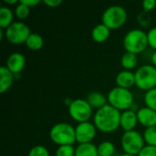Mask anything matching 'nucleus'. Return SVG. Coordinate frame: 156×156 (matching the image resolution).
<instances>
[{"mask_svg":"<svg viewBox=\"0 0 156 156\" xmlns=\"http://www.w3.org/2000/svg\"><path fill=\"white\" fill-rule=\"evenodd\" d=\"M121 115L118 109L106 104L95 112L94 124L102 133H113L121 126Z\"/></svg>","mask_w":156,"mask_h":156,"instance_id":"1","label":"nucleus"},{"mask_svg":"<svg viewBox=\"0 0 156 156\" xmlns=\"http://www.w3.org/2000/svg\"><path fill=\"white\" fill-rule=\"evenodd\" d=\"M148 45L147 34L142 29H132L123 38V47L126 51L136 55L144 51Z\"/></svg>","mask_w":156,"mask_h":156,"instance_id":"2","label":"nucleus"},{"mask_svg":"<svg viewBox=\"0 0 156 156\" xmlns=\"http://www.w3.org/2000/svg\"><path fill=\"white\" fill-rule=\"evenodd\" d=\"M49 137L53 143L58 144L59 146L73 144L77 142L75 128L67 122H58L53 125L49 132Z\"/></svg>","mask_w":156,"mask_h":156,"instance_id":"3","label":"nucleus"},{"mask_svg":"<svg viewBox=\"0 0 156 156\" xmlns=\"http://www.w3.org/2000/svg\"><path fill=\"white\" fill-rule=\"evenodd\" d=\"M109 104L120 110H129L133 105V95L129 89L115 87L108 94Z\"/></svg>","mask_w":156,"mask_h":156,"instance_id":"4","label":"nucleus"},{"mask_svg":"<svg viewBox=\"0 0 156 156\" xmlns=\"http://www.w3.org/2000/svg\"><path fill=\"white\" fill-rule=\"evenodd\" d=\"M102 24L110 29L121 27L127 20V12L122 5H114L106 8L101 16Z\"/></svg>","mask_w":156,"mask_h":156,"instance_id":"5","label":"nucleus"},{"mask_svg":"<svg viewBox=\"0 0 156 156\" xmlns=\"http://www.w3.org/2000/svg\"><path fill=\"white\" fill-rule=\"evenodd\" d=\"M135 85L143 90H150L156 86V67L141 66L135 72Z\"/></svg>","mask_w":156,"mask_h":156,"instance_id":"6","label":"nucleus"},{"mask_svg":"<svg viewBox=\"0 0 156 156\" xmlns=\"http://www.w3.org/2000/svg\"><path fill=\"white\" fill-rule=\"evenodd\" d=\"M121 144L125 154L138 155L144 147V136L137 131L125 132L122 136Z\"/></svg>","mask_w":156,"mask_h":156,"instance_id":"7","label":"nucleus"},{"mask_svg":"<svg viewBox=\"0 0 156 156\" xmlns=\"http://www.w3.org/2000/svg\"><path fill=\"white\" fill-rule=\"evenodd\" d=\"M30 34L31 32L29 27L24 22H19V21L13 22L5 29V32L7 41L15 45H19L22 44L23 42L26 43Z\"/></svg>","mask_w":156,"mask_h":156,"instance_id":"8","label":"nucleus"},{"mask_svg":"<svg viewBox=\"0 0 156 156\" xmlns=\"http://www.w3.org/2000/svg\"><path fill=\"white\" fill-rule=\"evenodd\" d=\"M69 113L73 120L79 122L80 123L88 122L92 115V107L87 100L76 99L72 101L69 106Z\"/></svg>","mask_w":156,"mask_h":156,"instance_id":"9","label":"nucleus"},{"mask_svg":"<svg viewBox=\"0 0 156 156\" xmlns=\"http://www.w3.org/2000/svg\"><path fill=\"white\" fill-rule=\"evenodd\" d=\"M96 126L90 122H80L75 128L76 132V141L80 144L91 143V141L96 136Z\"/></svg>","mask_w":156,"mask_h":156,"instance_id":"10","label":"nucleus"},{"mask_svg":"<svg viewBox=\"0 0 156 156\" xmlns=\"http://www.w3.org/2000/svg\"><path fill=\"white\" fill-rule=\"evenodd\" d=\"M26 65V58L24 55L19 52L12 53L6 60V68L14 74L16 75L22 71Z\"/></svg>","mask_w":156,"mask_h":156,"instance_id":"11","label":"nucleus"},{"mask_svg":"<svg viewBox=\"0 0 156 156\" xmlns=\"http://www.w3.org/2000/svg\"><path fill=\"white\" fill-rule=\"evenodd\" d=\"M137 118L138 122L144 127L149 128L156 125V112L148 108L143 107L138 110Z\"/></svg>","mask_w":156,"mask_h":156,"instance_id":"12","label":"nucleus"},{"mask_svg":"<svg viewBox=\"0 0 156 156\" xmlns=\"http://www.w3.org/2000/svg\"><path fill=\"white\" fill-rule=\"evenodd\" d=\"M138 122L137 113L133 110H126L121 115V127L125 132H130L134 129Z\"/></svg>","mask_w":156,"mask_h":156,"instance_id":"13","label":"nucleus"},{"mask_svg":"<svg viewBox=\"0 0 156 156\" xmlns=\"http://www.w3.org/2000/svg\"><path fill=\"white\" fill-rule=\"evenodd\" d=\"M15 75L6 68V66H2L0 68V92L4 93L13 84Z\"/></svg>","mask_w":156,"mask_h":156,"instance_id":"14","label":"nucleus"},{"mask_svg":"<svg viewBox=\"0 0 156 156\" xmlns=\"http://www.w3.org/2000/svg\"><path fill=\"white\" fill-rule=\"evenodd\" d=\"M116 83L118 87L129 89L135 84V75L130 70H122L118 73L116 77Z\"/></svg>","mask_w":156,"mask_h":156,"instance_id":"15","label":"nucleus"},{"mask_svg":"<svg viewBox=\"0 0 156 156\" xmlns=\"http://www.w3.org/2000/svg\"><path fill=\"white\" fill-rule=\"evenodd\" d=\"M110 34H111V29L102 23L95 26L91 31V37L97 42L105 41L110 37Z\"/></svg>","mask_w":156,"mask_h":156,"instance_id":"16","label":"nucleus"},{"mask_svg":"<svg viewBox=\"0 0 156 156\" xmlns=\"http://www.w3.org/2000/svg\"><path fill=\"white\" fill-rule=\"evenodd\" d=\"M75 156H99L98 147L92 143L80 144L75 149Z\"/></svg>","mask_w":156,"mask_h":156,"instance_id":"17","label":"nucleus"},{"mask_svg":"<svg viewBox=\"0 0 156 156\" xmlns=\"http://www.w3.org/2000/svg\"><path fill=\"white\" fill-rule=\"evenodd\" d=\"M87 101L90 103V105L92 108H97L99 110L107 104L108 99L102 93L98 91H93L88 94Z\"/></svg>","mask_w":156,"mask_h":156,"instance_id":"18","label":"nucleus"},{"mask_svg":"<svg viewBox=\"0 0 156 156\" xmlns=\"http://www.w3.org/2000/svg\"><path fill=\"white\" fill-rule=\"evenodd\" d=\"M13 23V12L7 6H1L0 8V27L1 28H7Z\"/></svg>","mask_w":156,"mask_h":156,"instance_id":"19","label":"nucleus"},{"mask_svg":"<svg viewBox=\"0 0 156 156\" xmlns=\"http://www.w3.org/2000/svg\"><path fill=\"white\" fill-rule=\"evenodd\" d=\"M122 66L126 69H133L136 67L138 63V58L136 54L131 52H125L121 58Z\"/></svg>","mask_w":156,"mask_h":156,"instance_id":"20","label":"nucleus"},{"mask_svg":"<svg viewBox=\"0 0 156 156\" xmlns=\"http://www.w3.org/2000/svg\"><path fill=\"white\" fill-rule=\"evenodd\" d=\"M44 44L43 37L37 33H31L26 41V45L28 48L32 50H38L42 48Z\"/></svg>","mask_w":156,"mask_h":156,"instance_id":"21","label":"nucleus"},{"mask_svg":"<svg viewBox=\"0 0 156 156\" xmlns=\"http://www.w3.org/2000/svg\"><path fill=\"white\" fill-rule=\"evenodd\" d=\"M99 156H113L115 153V145L109 141H104L101 143L98 146Z\"/></svg>","mask_w":156,"mask_h":156,"instance_id":"22","label":"nucleus"},{"mask_svg":"<svg viewBox=\"0 0 156 156\" xmlns=\"http://www.w3.org/2000/svg\"><path fill=\"white\" fill-rule=\"evenodd\" d=\"M144 139L148 145L156 146V125L145 129L144 133Z\"/></svg>","mask_w":156,"mask_h":156,"instance_id":"23","label":"nucleus"},{"mask_svg":"<svg viewBox=\"0 0 156 156\" xmlns=\"http://www.w3.org/2000/svg\"><path fill=\"white\" fill-rule=\"evenodd\" d=\"M144 102L146 107L156 112V88L146 91L144 95Z\"/></svg>","mask_w":156,"mask_h":156,"instance_id":"24","label":"nucleus"},{"mask_svg":"<svg viewBox=\"0 0 156 156\" xmlns=\"http://www.w3.org/2000/svg\"><path fill=\"white\" fill-rule=\"evenodd\" d=\"M56 156H75V148L72 144L60 145L56 151Z\"/></svg>","mask_w":156,"mask_h":156,"instance_id":"25","label":"nucleus"},{"mask_svg":"<svg viewBox=\"0 0 156 156\" xmlns=\"http://www.w3.org/2000/svg\"><path fill=\"white\" fill-rule=\"evenodd\" d=\"M29 12H30V7H28L27 5L18 2V5L16 6V10H15V13H16V16L18 17V18H26L27 17V16L29 15Z\"/></svg>","mask_w":156,"mask_h":156,"instance_id":"26","label":"nucleus"},{"mask_svg":"<svg viewBox=\"0 0 156 156\" xmlns=\"http://www.w3.org/2000/svg\"><path fill=\"white\" fill-rule=\"evenodd\" d=\"M28 156H49V152L43 145H36L30 149Z\"/></svg>","mask_w":156,"mask_h":156,"instance_id":"27","label":"nucleus"},{"mask_svg":"<svg viewBox=\"0 0 156 156\" xmlns=\"http://www.w3.org/2000/svg\"><path fill=\"white\" fill-rule=\"evenodd\" d=\"M137 156H156V146L147 144L142 149Z\"/></svg>","mask_w":156,"mask_h":156,"instance_id":"28","label":"nucleus"},{"mask_svg":"<svg viewBox=\"0 0 156 156\" xmlns=\"http://www.w3.org/2000/svg\"><path fill=\"white\" fill-rule=\"evenodd\" d=\"M147 37H148V44H149V46L152 47L153 48H154L156 50V27H152L148 31Z\"/></svg>","mask_w":156,"mask_h":156,"instance_id":"29","label":"nucleus"},{"mask_svg":"<svg viewBox=\"0 0 156 156\" xmlns=\"http://www.w3.org/2000/svg\"><path fill=\"white\" fill-rule=\"evenodd\" d=\"M156 5V0H144L143 7L145 11H150L154 9Z\"/></svg>","mask_w":156,"mask_h":156,"instance_id":"30","label":"nucleus"},{"mask_svg":"<svg viewBox=\"0 0 156 156\" xmlns=\"http://www.w3.org/2000/svg\"><path fill=\"white\" fill-rule=\"evenodd\" d=\"M19 2L27 5L28 7H32V6H35L37 4H39L40 0H19Z\"/></svg>","mask_w":156,"mask_h":156,"instance_id":"31","label":"nucleus"},{"mask_svg":"<svg viewBox=\"0 0 156 156\" xmlns=\"http://www.w3.org/2000/svg\"><path fill=\"white\" fill-rule=\"evenodd\" d=\"M44 3L51 7H56L62 3V0H44Z\"/></svg>","mask_w":156,"mask_h":156,"instance_id":"32","label":"nucleus"},{"mask_svg":"<svg viewBox=\"0 0 156 156\" xmlns=\"http://www.w3.org/2000/svg\"><path fill=\"white\" fill-rule=\"evenodd\" d=\"M152 61L154 65V67H156V50L154 52L153 56H152Z\"/></svg>","mask_w":156,"mask_h":156,"instance_id":"33","label":"nucleus"},{"mask_svg":"<svg viewBox=\"0 0 156 156\" xmlns=\"http://www.w3.org/2000/svg\"><path fill=\"white\" fill-rule=\"evenodd\" d=\"M5 2L7 3V4L13 5V4H16V3H17V2H19V1H17V0H5Z\"/></svg>","mask_w":156,"mask_h":156,"instance_id":"34","label":"nucleus"},{"mask_svg":"<svg viewBox=\"0 0 156 156\" xmlns=\"http://www.w3.org/2000/svg\"><path fill=\"white\" fill-rule=\"evenodd\" d=\"M120 156H137V155H133V154H122Z\"/></svg>","mask_w":156,"mask_h":156,"instance_id":"35","label":"nucleus"}]
</instances>
